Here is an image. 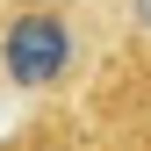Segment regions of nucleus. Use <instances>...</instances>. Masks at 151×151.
Here are the masks:
<instances>
[{
  "mask_svg": "<svg viewBox=\"0 0 151 151\" xmlns=\"http://www.w3.org/2000/svg\"><path fill=\"white\" fill-rule=\"evenodd\" d=\"M101 7L93 0H0V86L50 101L93 79L101 65Z\"/></svg>",
  "mask_w": 151,
  "mask_h": 151,
  "instance_id": "1",
  "label": "nucleus"
},
{
  "mask_svg": "<svg viewBox=\"0 0 151 151\" xmlns=\"http://www.w3.org/2000/svg\"><path fill=\"white\" fill-rule=\"evenodd\" d=\"M129 29H137V43H151V0H129Z\"/></svg>",
  "mask_w": 151,
  "mask_h": 151,
  "instance_id": "2",
  "label": "nucleus"
}]
</instances>
